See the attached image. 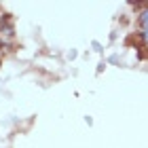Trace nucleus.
<instances>
[{
  "label": "nucleus",
  "instance_id": "f257e3e1",
  "mask_svg": "<svg viewBox=\"0 0 148 148\" xmlns=\"http://www.w3.org/2000/svg\"><path fill=\"white\" fill-rule=\"evenodd\" d=\"M140 23L144 25V30H148V11H144V13H140Z\"/></svg>",
  "mask_w": 148,
  "mask_h": 148
},
{
  "label": "nucleus",
  "instance_id": "f03ea898",
  "mask_svg": "<svg viewBox=\"0 0 148 148\" xmlns=\"http://www.w3.org/2000/svg\"><path fill=\"white\" fill-rule=\"evenodd\" d=\"M142 36H144V38H146V40H148V30H146V32H144V34H142Z\"/></svg>",
  "mask_w": 148,
  "mask_h": 148
}]
</instances>
